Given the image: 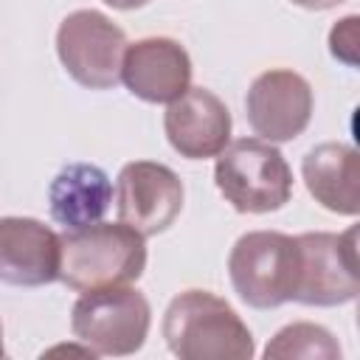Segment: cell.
<instances>
[{
	"mask_svg": "<svg viewBox=\"0 0 360 360\" xmlns=\"http://www.w3.org/2000/svg\"><path fill=\"white\" fill-rule=\"evenodd\" d=\"M101 3H107V6H112V8H118V11H132V8L146 6L149 0H101Z\"/></svg>",
	"mask_w": 360,
	"mask_h": 360,
	"instance_id": "ac0fdd59",
	"label": "cell"
},
{
	"mask_svg": "<svg viewBox=\"0 0 360 360\" xmlns=\"http://www.w3.org/2000/svg\"><path fill=\"white\" fill-rule=\"evenodd\" d=\"M357 25H360V17L349 14V17L338 20L329 31V53L335 59H340L343 65H349V68L357 65V42H360Z\"/></svg>",
	"mask_w": 360,
	"mask_h": 360,
	"instance_id": "2e32d148",
	"label": "cell"
},
{
	"mask_svg": "<svg viewBox=\"0 0 360 360\" xmlns=\"http://www.w3.org/2000/svg\"><path fill=\"white\" fill-rule=\"evenodd\" d=\"M183 180L155 160H132L115 180L118 222L135 228L143 239L172 228L183 211Z\"/></svg>",
	"mask_w": 360,
	"mask_h": 360,
	"instance_id": "ba28073f",
	"label": "cell"
},
{
	"mask_svg": "<svg viewBox=\"0 0 360 360\" xmlns=\"http://www.w3.org/2000/svg\"><path fill=\"white\" fill-rule=\"evenodd\" d=\"M290 3H295L301 8H309V11H323V8H335V6H340L346 0H290Z\"/></svg>",
	"mask_w": 360,
	"mask_h": 360,
	"instance_id": "e0dca14e",
	"label": "cell"
},
{
	"mask_svg": "<svg viewBox=\"0 0 360 360\" xmlns=\"http://www.w3.org/2000/svg\"><path fill=\"white\" fill-rule=\"evenodd\" d=\"M112 202V183L104 169L93 163H68L48 186L51 217L65 228H84L98 222Z\"/></svg>",
	"mask_w": 360,
	"mask_h": 360,
	"instance_id": "5bb4252c",
	"label": "cell"
},
{
	"mask_svg": "<svg viewBox=\"0 0 360 360\" xmlns=\"http://www.w3.org/2000/svg\"><path fill=\"white\" fill-rule=\"evenodd\" d=\"M6 354V346H3V323H0V357Z\"/></svg>",
	"mask_w": 360,
	"mask_h": 360,
	"instance_id": "d6986e66",
	"label": "cell"
},
{
	"mask_svg": "<svg viewBox=\"0 0 360 360\" xmlns=\"http://www.w3.org/2000/svg\"><path fill=\"white\" fill-rule=\"evenodd\" d=\"M298 270L292 301L307 307H340L357 298V228L343 233L315 231L295 236Z\"/></svg>",
	"mask_w": 360,
	"mask_h": 360,
	"instance_id": "8992f818",
	"label": "cell"
},
{
	"mask_svg": "<svg viewBox=\"0 0 360 360\" xmlns=\"http://www.w3.org/2000/svg\"><path fill=\"white\" fill-rule=\"evenodd\" d=\"M59 233L34 217H0V281L42 287L59 281Z\"/></svg>",
	"mask_w": 360,
	"mask_h": 360,
	"instance_id": "7c38bea8",
	"label": "cell"
},
{
	"mask_svg": "<svg viewBox=\"0 0 360 360\" xmlns=\"http://www.w3.org/2000/svg\"><path fill=\"white\" fill-rule=\"evenodd\" d=\"M264 357L270 360H295V357H307V360H338L340 357V343L335 340V335L326 326L309 323V321H295L287 323L284 329H278L273 335V340L264 346Z\"/></svg>",
	"mask_w": 360,
	"mask_h": 360,
	"instance_id": "9a60e30c",
	"label": "cell"
},
{
	"mask_svg": "<svg viewBox=\"0 0 360 360\" xmlns=\"http://www.w3.org/2000/svg\"><path fill=\"white\" fill-rule=\"evenodd\" d=\"M121 82L149 104H169L191 87V56L172 37H146L127 45Z\"/></svg>",
	"mask_w": 360,
	"mask_h": 360,
	"instance_id": "30bf717a",
	"label": "cell"
},
{
	"mask_svg": "<svg viewBox=\"0 0 360 360\" xmlns=\"http://www.w3.org/2000/svg\"><path fill=\"white\" fill-rule=\"evenodd\" d=\"M298 270L295 236L281 231H248L228 253L233 292L253 309H273L292 301Z\"/></svg>",
	"mask_w": 360,
	"mask_h": 360,
	"instance_id": "5b68a950",
	"label": "cell"
},
{
	"mask_svg": "<svg viewBox=\"0 0 360 360\" xmlns=\"http://www.w3.org/2000/svg\"><path fill=\"white\" fill-rule=\"evenodd\" d=\"M219 194L239 214H270L292 197V169L284 155L262 138H239L228 143L214 163Z\"/></svg>",
	"mask_w": 360,
	"mask_h": 360,
	"instance_id": "3957f363",
	"label": "cell"
},
{
	"mask_svg": "<svg viewBox=\"0 0 360 360\" xmlns=\"http://www.w3.org/2000/svg\"><path fill=\"white\" fill-rule=\"evenodd\" d=\"M163 132L180 158H217L231 141V110L208 87H188L180 98L169 101Z\"/></svg>",
	"mask_w": 360,
	"mask_h": 360,
	"instance_id": "8fae6325",
	"label": "cell"
},
{
	"mask_svg": "<svg viewBox=\"0 0 360 360\" xmlns=\"http://www.w3.org/2000/svg\"><path fill=\"white\" fill-rule=\"evenodd\" d=\"M149 301L129 284L82 292L70 312L73 338L107 357L135 354L149 335Z\"/></svg>",
	"mask_w": 360,
	"mask_h": 360,
	"instance_id": "277c9868",
	"label": "cell"
},
{
	"mask_svg": "<svg viewBox=\"0 0 360 360\" xmlns=\"http://www.w3.org/2000/svg\"><path fill=\"white\" fill-rule=\"evenodd\" d=\"M163 340L180 360H250L253 335L239 312L208 290L177 292L163 312Z\"/></svg>",
	"mask_w": 360,
	"mask_h": 360,
	"instance_id": "6da1fadb",
	"label": "cell"
},
{
	"mask_svg": "<svg viewBox=\"0 0 360 360\" xmlns=\"http://www.w3.org/2000/svg\"><path fill=\"white\" fill-rule=\"evenodd\" d=\"M307 191L332 214L357 217L360 211V158L340 141L312 146L301 160Z\"/></svg>",
	"mask_w": 360,
	"mask_h": 360,
	"instance_id": "4fadbf2b",
	"label": "cell"
},
{
	"mask_svg": "<svg viewBox=\"0 0 360 360\" xmlns=\"http://www.w3.org/2000/svg\"><path fill=\"white\" fill-rule=\"evenodd\" d=\"M312 104V87L301 73L290 68H273L250 82L245 96V115L262 141L284 143L309 127Z\"/></svg>",
	"mask_w": 360,
	"mask_h": 360,
	"instance_id": "9c48e42d",
	"label": "cell"
},
{
	"mask_svg": "<svg viewBox=\"0 0 360 360\" xmlns=\"http://www.w3.org/2000/svg\"><path fill=\"white\" fill-rule=\"evenodd\" d=\"M127 34L101 11H70L56 28V53L62 68L87 90H110L121 82Z\"/></svg>",
	"mask_w": 360,
	"mask_h": 360,
	"instance_id": "52a82bcc",
	"label": "cell"
},
{
	"mask_svg": "<svg viewBox=\"0 0 360 360\" xmlns=\"http://www.w3.org/2000/svg\"><path fill=\"white\" fill-rule=\"evenodd\" d=\"M59 281L73 292L132 284L146 270V242L124 222H93L59 236Z\"/></svg>",
	"mask_w": 360,
	"mask_h": 360,
	"instance_id": "7a4b0ae2",
	"label": "cell"
}]
</instances>
